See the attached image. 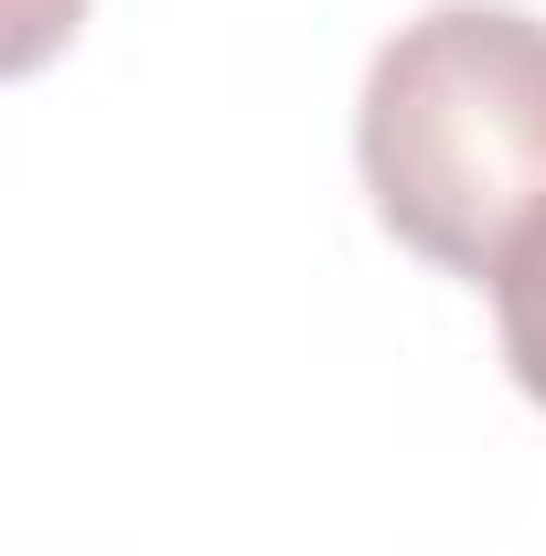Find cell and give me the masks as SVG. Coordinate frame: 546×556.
<instances>
[{
    "label": "cell",
    "mask_w": 546,
    "mask_h": 556,
    "mask_svg": "<svg viewBox=\"0 0 546 556\" xmlns=\"http://www.w3.org/2000/svg\"><path fill=\"white\" fill-rule=\"evenodd\" d=\"M493 311H504V364H514V386L546 407V257L504 278V289H493Z\"/></svg>",
    "instance_id": "cell-3"
},
{
    "label": "cell",
    "mask_w": 546,
    "mask_h": 556,
    "mask_svg": "<svg viewBox=\"0 0 546 556\" xmlns=\"http://www.w3.org/2000/svg\"><path fill=\"white\" fill-rule=\"evenodd\" d=\"M364 193L429 268L504 289L546 257V22L504 0H439L397 22L353 108Z\"/></svg>",
    "instance_id": "cell-1"
},
{
    "label": "cell",
    "mask_w": 546,
    "mask_h": 556,
    "mask_svg": "<svg viewBox=\"0 0 546 556\" xmlns=\"http://www.w3.org/2000/svg\"><path fill=\"white\" fill-rule=\"evenodd\" d=\"M75 22H86V0H0V86L44 75L75 43Z\"/></svg>",
    "instance_id": "cell-2"
}]
</instances>
